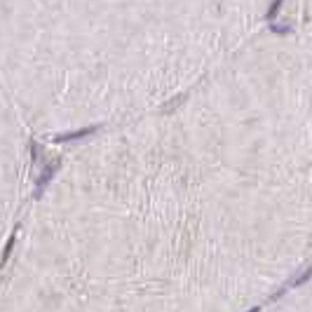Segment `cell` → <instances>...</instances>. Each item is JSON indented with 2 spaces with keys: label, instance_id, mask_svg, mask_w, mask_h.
I'll list each match as a JSON object with an SVG mask.
<instances>
[{
  "label": "cell",
  "instance_id": "obj_3",
  "mask_svg": "<svg viewBox=\"0 0 312 312\" xmlns=\"http://www.w3.org/2000/svg\"><path fill=\"white\" fill-rule=\"evenodd\" d=\"M260 310V308H251V310H246V312H258Z\"/></svg>",
  "mask_w": 312,
  "mask_h": 312
},
{
  "label": "cell",
  "instance_id": "obj_1",
  "mask_svg": "<svg viewBox=\"0 0 312 312\" xmlns=\"http://www.w3.org/2000/svg\"><path fill=\"white\" fill-rule=\"evenodd\" d=\"M310 277H312V268H308V270H303V272H300L298 277H294V279H291V282H289L286 286H300L303 282H308Z\"/></svg>",
  "mask_w": 312,
  "mask_h": 312
},
{
  "label": "cell",
  "instance_id": "obj_2",
  "mask_svg": "<svg viewBox=\"0 0 312 312\" xmlns=\"http://www.w3.org/2000/svg\"><path fill=\"white\" fill-rule=\"evenodd\" d=\"M282 2H284V0H275V2H272L270 12H268V19H272V17H275V14H277V10H279V7H282Z\"/></svg>",
  "mask_w": 312,
  "mask_h": 312
}]
</instances>
